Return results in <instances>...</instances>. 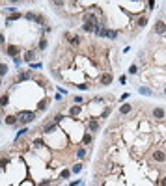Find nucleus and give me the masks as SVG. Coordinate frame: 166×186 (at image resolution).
<instances>
[{
  "label": "nucleus",
  "instance_id": "1",
  "mask_svg": "<svg viewBox=\"0 0 166 186\" xmlns=\"http://www.w3.org/2000/svg\"><path fill=\"white\" fill-rule=\"evenodd\" d=\"M17 119H19V123H23V125H24V123H32L34 119H36V114H34V112H26V110H24V112L17 114Z\"/></svg>",
  "mask_w": 166,
  "mask_h": 186
},
{
  "label": "nucleus",
  "instance_id": "2",
  "mask_svg": "<svg viewBox=\"0 0 166 186\" xmlns=\"http://www.w3.org/2000/svg\"><path fill=\"white\" fill-rule=\"evenodd\" d=\"M112 80H114V77L110 73H103L99 77V84L101 86H110V84H112Z\"/></svg>",
  "mask_w": 166,
  "mask_h": 186
},
{
  "label": "nucleus",
  "instance_id": "3",
  "mask_svg": "<svg viewBox=\"0 0 166 186\" xmlns=\"http://www.w3.org/2000/svg\"><path fill=\"white\" fill-rule=\"evenodd\" d=\"M19 52H21V47L17 45H8V49H6V54L11 58H19Z\"/></svg>",
  "mask_w": 166,
  "mask_h": 186
},
{
  "label": "nucleus",
  "instance_id": "4",
  "mask_svg": "<svg viewBox=\"0 0 166 186\" xmlns=\"http://www.w3.org/2000/svg\"><path fill=\"white\" fill-rule=\"evenodd\" d=\"M151 156H153V160H155V162H159V164H162V162L166 160V153H164V151H161V149H155Z\"/></svg>",
  "mask_w": 166,
  "mask_h": 186
},
{
  "label": "nucleus",
  "instance_id": "5",
  "mask_svg": "<svg viewBox=\"0 0 166 186\" xmlns=\"http://www.w3.org/2000/svg\"><path fill=\"white\" fill-rule=\"evenodd\" d=\"M153 30H155V34H159V36H162V34L166 32V23H164V20H161V19H159L157 23H155V26H153Z\"/></svg>",
  "mask_w": 166,
  "mask_h": 186
},
{
  "label": "nucleus",
  "instance_id": "6",
  "mask_svg": "<svg viewBox=\"0 0 166 186\" xmlns=\"http://www.w3.org/2000/svg\"><path fill=\"white\" fill-rule=\"evenodd\" d=\"M65 37H67V41H69V45H73V47H79L80 41H82L79 36H73V34H65Z\"/></svg>",
  "mask_w": 166,
  "mask_h": 186
},
{
  "label": "nucleus",
  "instance_id": "7",
  "mask_svg": "<svg viewBox=\"0 0 166 186\" xmlns=\"http://www.w3.org/2000/svg\"><path fill=\"white\" fill-rule=\"evenodd\" d=\"M23 60L26 61V63H34V60H36V52H34V50H26V54L23 56Z\"/></svg>",
  "mask_w": 166,
  "mask_h": 186
},
{
  "label": "nucleus",
  "instance_id": "8",
  "mask_svg": "<svg viewBox=\"0 0 166 186\" xmlns=\"http://www.w3.org/2000/svg\"><path fill=\"white\" fill-rule=\"evenodd\" d=\"M153 117H155V119H162V117H166L164 108H153Z\"/></svg>",
  "mask_w": 166,
  "mask_h": 186
},
{
  "label": "nucleus",
  "instance_id": "9",
  "mask_svg": "<svg viewBox=\"0 0 166 186\" xmlns=\"http://www.w3.org/2000/svg\"><path fill=\"white\" fill-rule=\"evenodd\" d=\"M30 78H32L30 71H21L19 77H17V82H24V80H30Z\"/></svg>",
  "mask_w": 166,
  "mask_h": 186
},
{
  "label": "nucleus",
  "instance_id": "10",
  "mask_svg": "<svg viewBox=\"0 0 166 186\" xmlns=\"http://www.w3.org/2000/svg\"><path fill=\"white\" fill-rule=\"evenodd\" d=\"M47 106H49V99H41L39 102H37V112H45V110H47Z\"/></svg>",
  "mask_w": 166,
  "mask_h": 186
},
{
  "label": "nucleus",
  "instance_id": "11",
  "mask_svg": "<svg viewBox=\"0 0 166 186\" xmlns=\"http://www.w3.org/2000/svg\"><path fill=\"white\" fill-rule=\"evenodd\" d=\"M4 121H6V125H10V127H15L19 119H17V115H6V119H4Z\"/></svg>",
  "mask_w": 166,
  "mask_h": 186
},
{
  "label": "nucleus",
  "instance_id": "12",
  "mask_svg": "<svg viewBox=\"0 0 166 186\" xmlns=\"http://www.w3.org/2000/svg\"><path fill=\"white\" fill-rule=\"evenodd\" d=\"M92 142H93V136L90 132H84V136H82V145H92Z\"/></svg>",
  "mask_w": 166,
  "mask_h": 186
},
{
  "label": "nucleus",
  "instance_id": "13",
  "mask_svg": "<svg viewBox=\"0 0 166 186\" xmlns=\"http://www.w3.org/2000/svg\"><path fill=\"white\" fill-rule=\"evenodd\" d=\"M88 128H90V132H97V130H99V121L92 119V121H90V125H88Z\"/></svg>",
  "mask_w": 166,
  "mask_h": 186
},
{
  "label": "nucleus",
  "instance_id": "14",
  "mask_svg": "<svg viewBox=\"0 0 166 186\" xmlns=\"http://www.w3.org/2000/svg\"><path fill=\"white\" fill-rule=\"evenodd\" d=\"M138 93H140V95H146V97H151V95H153V91H151L149 88H146V86H140V88H138Z\"/></svg>",
  "mask_w": 166,
  "mask_h": 186
},
{
  "label": "nucleus",
  "instance_id": "15",
  "mask_svg": "<svg viewBox=\"0 0 166 186\" xmlns=\"http://www.w3.org/2000/svg\"><path fill=\"white\" fill-rule=\"evenodd\" d=\"M17 19H23V13H19V11H15V13H11V15L6 19V23H13V20H17Z\"/></svg>",
  "mask_w": 166,
  "mask_h": 186
},
{
  "label": "nucleus",
  "instance_id": "16",
  "mask_svg": "<svg viewBox=\"0 0 166 186\" xmlns=\"http://www.w3.org/2000/svg\"><path fill=\"white\" fill-rule=\"evenodd\" d=\"M8 102H10V93H4V95H0V108L8 106Z\"/></svg>",
  "mask_w": 166,
  "mask_h": 186
},
{
  "label": "nucleus",
  "instance_id": "17",
  "mask_svg": "<svg viewBox=\"0 0 166 186\" xmlns=\"http://www.w3.org/2000/svg\"><path fill=\"white\" fill-rule=\"evenodd\" d=\"M56 127H58V125H56L54 121H52V123H47V125L43 127V132H45V134H49V132H52V130L56 128Z\"/></svg>",
  "mask_w": 166,
  "mask_h": 186
},
{
  "label": "nucleus",
  "instance_id": "18",
  "mask_svg": "<svg viewBox=\"0 0 166 186\" xmlns=\"http://www.w3.org/2000/svg\"><path fill=\"white\" fill-rule=\"evenodd\" d=\"M82 168H84V164L82 162H79V164H75V166L71 168V173H75V175H79L80 171H82Z\"/></svg>",
  "mask_w": 166,
  "mask_h": 186
},
{
  "label": "nucleus",
  "instance_id": "19",
  "mask_svg": "<svg viewBox=\"0 0 166 186\" xmlns=\"http://www.w3.org/2000/svg\"><path fill=\"white\" fill-rule=\"evenodd\" d=\"M129 112H133V106H131V104H123L120 108V114H123V115H127Z\"/></svg>",
  "mask_w": 166,
  "mask_h": 186
},
{
  "label": "nucleus",
  "instance_id": "20",
  "mask_svg": "<svg viewBox=\"0 0 166 186\" xmlns=\"http://www.w3.org/2000/svg\"><path fill=\"white\" fill-rule=\"evenodd\" d=\"M86 156H88V153H86V149H84V147L77 151V158H79V160H86Z\"/></svg>",
  "mask_w": 166,
  "mask_h": 186
},
{
  "label": "nucleus",
  "instance_id": "21",
  "mask_svg": "<svg viewBox=\"0 0 166 186\" xmlns=\"http://www.w3.org/2000/svg\"><path fill=\"white\" fill-rule=\"evenodd\" d=\"M69 114H71V115H75V117H77V115L80 114V106H79V104L71 106V108H69Z\"/></svg>",
  "mask_w": 166,
  "mask_h": 186
},
{
  "label": "nucleus",
  "instance_id": "22",
  "mask_svg": "<svg viewBox=\"0 0 166 186\" xmlns=\"http://www.w3.org/2000/svg\"><path fill=\"white\" fill-rule=\"evenodd\" d=\"M47 45H49V43H47V39H45V37H41V39H39V43H37V49H39V50H47Z\"/></svg>",
  "mask_w": 166,
  "mask_h": 186
},
{
  "label": "nucleus",
  "instance_id": "23",
  "mask_svg": "<svg viewBox=\"0 0 166 186\" xmlns=\"http://www.w3.org/2000/svg\"><path fill=\"white\" fill-rule=\"evenodd\" d=\"M8 73H10V67L6 63H0V78H2L4 74H8Z\"/></svg>",
  "mask_w": 166,
  "mask_h": 186
},
{
  "label": "nucleus",
  "instance_id": "24",
  "mask_svg": "<svg viewBox=\"0 0 166 186\" xmlns=\"http://www.w3.org/2000/svg\"><path fill=\"white\" fill-rule=\"evenodd\" d=\"M136 24H138V26H140V28H144V26H146V24H148V17H146V15H142L140 19H138V20H136Z\"/></svg>",
  "mask_w": 166,
  "mask_h": 186
},
{
  "label": "nucleus",
  "instance_id": "25",
  "mask_svg": "<svg viewBox=\"0 0 166 186\" xmlns=\"http://www.w3.org/2000/svg\"><path fill=\"white\" fill-rule=\"evenodd\" d=\"M82 32H95V26H93V24L84 23V24H82Z\"/></svg>",
  "mask_w": 166,
  "mask_h": 186
},
{
  "label": "nucleus",
  "instance_id": "26",
  "mask_svg": "<svg viewBox=\"0 0 166 186\" xmlns=\"http://www.w3.org/2000/svg\"><path fill=\"white\" fill-rule=\"evenodd\" d=\"M24 19H26V20H34V23H36L37 15H36V13H34V11H28V13H26V15H24Z\"/></svg>",
  "mask_w": 166,
  "mask_h": 186
},
{
  "label": "nucleus",
  "instance_id": "27",
  "mask_svg": "<svg viewBox=\"0 0 166 186\" xmlns=\"http://www.w3.org/2000/svg\"><path fill=\"white\" fill-rule=\"evenodd\" d=\"M73 102H75V104H82V102H84V97H80V95H75V97H73Z\"/></svg>",
  "mask_w": 166,
  "mask_h": 186
},
{
  "label": "nucleus",
  "instance_id": "28",
  "mask_svg": "<svg viewBox=\"0 0 166 186\" xmlns=\"http://www.w3.org/2000/svg\"><path fill=\"white\" fill-rule=\"evenodd\" d=\"M26 132H28V128H26V127H24V128H21L19 132H17V136H15V140H19V138H21V136H24Z\"/></svg>",
  "mask_w": 166,
  "mask_h": 186
},
{
  "label": "nucleus",
  "instance_id": "29",
  "mask_svg": "<svg viewBox=\"0 0 166 186\" xmlns=\"http://www.w3.org/2000/svg\"><path fill=\"white\" fill-rule=\"evenodd\" d=\"M69 175H71V171H69V169H62V173H60V179H67Z\"/></svg>",
  "mask_w": 166,
  "mask_h": 186
},
{
  "label": "nucleus",
  "instance_id": "30",
  "mask_svg": "<svg viewBox=\"0 0 166 186\" xmlns=\"http://www.w3.org/2000/svg\"><path fill=\"white\" fill-rule=\"evenodd\" d=\"M107 37H110V39H116V37H118V32H116V30H108Z\"/></svg>",
  "mask_w": 166,
  "mask_h": 186
},
{
  "label": "nucleus",
  "instance_id": "31",
  "mask_svg": "<svg viewBox=\"0 0 166 186\" xmlns=\"http://www.w3.org/2000/svg\"><path fill=\"white\" fill-rule=\"evenodd\" d=\"M30 67L34 69V71H37V69H41L43 65H41V61H39V63H37V61H34V63H30Z\"/></svg>",
  "mask_w": 166,
  "mask_h": 186
},
{
  "label": "nucleus",
  "instance_id": "32",
  "mask_svg": "<svg viewBox=\"0 0 166 186\" xmlns=\"http://www.w3.org/2000/svg\"><path fill=\"white\" fill-rule=\"evenodd\" d=\"M138 73V65H131L129 67V74H136Z\"/></svg>",
  "mask_w": 166,
  "mask_h": 186
},
{
  "label": "nucleus",
  "instance_id": "33",
  "mask_svg": "<svg viewBox=\"0 0 166 186\" xmlns=\"http://www.w3.org/2000/svg\"><path fill=\"white\" fill-rule=\"evenodd\" d=\"M34 147H43V140H41V138L34 140Z\"/></svg>",
  "mask_w": 166,
  "mask_h": 186
},
{
  "label": "nucleus",
  "instance_id": "34",
  "mask_svg": "<svg viewBox=\"0 0 166 186\" xmlns=\"http://www.w3.org/2000/svg\"><path fill=\"white\" fill-rule=\"evenodd\" d=\"M45 20H47V19H45L43 15H37V19H36V23H37V24H45Z\"/></svg>",
  "mask_w": 166,
  "mask_h": 186
},
{
  "label": "nucleus",
  "instance_id": "35",
  "mask_svg": "<svg viewBox=\"0 0 166 186\" xmlns=\"http://www.w3.org/2000/svg\"><path fill=\"white\" fill-rule=\"evenodd\" d=\"M52 6H56V8H62V6H65V2H58V0H56V2H51Z\"/></svg>",
  "mask_w": 166,
  "mask_h": 186
},
{
  "label": "nucleus",
  "instance_id": "36",
  "mask_svg": "<svg viewBox=\"0 0 166 186\" xmlns=\"http://www.w3.org/2000/svg\"><path fill=\"white\" fill-rule=\"evenodd\" d=\"M110 112H112V110H110V108H107L105 112H103V115H101V117H108V115H110Z\"/></svg>",
  "mask_w": 166,
  "mask_h": 186
},
{
  "label": "nucleus",
  "instance_id": "37",
  "mask_svg": "<svg viewBox=\"0 0 166 186\" xmlns=\"http://www.w3.org/2000/svg\"><path fill=\"white\" fill-rule=\"evenodd\" d=\"M127 99H129V93H123L121 97H120V101H121V102H123V101H127Z\"/></svg>",
  "mask_w": 166,
  "mask_h": 186
},
{
  "label": "nucleus",
  "instance_id": "38",
  "mask_svg": "<svg viewBox=\"0 0 166 186\" xmlns=\"http://www.w3.org/2000/svg\"><path fill=\"white\" fill-rule=\"evenodd\" d=\"M125 80H127L125 74H123V77H120V84H125Z\"/></svg>",
  "mask_w": 166,
  "mask_h": 186
},
{
  "label": "nucleus",
  "instance_id": "39",
  "mask_svg": "<svg viewBox=\"0 0 166 186\" xmlns=\"http://www.w3.org/2000/svg\"><path fill=\"white\" fill-rule=\"evenodd\" d=\"M80 184V181H73V182H69V186H79Z\"/></svg>",
  "mask_w": 166,
  "mask_h": 186
},
{
  "label": "nucleus",
  "instance_id": "40",
  "mask_svg": "<svg viewBox=\"0 0 166 186\" xmlns=\"http://www.w3.org/2000/svg\"><path fill=\"white\" fill-rule=\"evenodd\" d=\"M79 88H80V89H88L90 86H88V84H79Z\"/></svg>",
  "mask_w": 166,
  "mask_h": 186
},
{
  "label": "nucleus",
  "instance_id": "41",
  "mask_svg": "<svg viewBox=\"0 0 166 186\" xmlns=\"http://www.w3.org/2000/svg\"><path fill=\"white\" fill-rule=\"evenodd\" d=\"M4 45V34H0V47Z\"/></svg>",
  "mask_w": 166,
  "mask_h": 186
},
{
  "label": "nucleus",
  "instance_id": "42",
  "mask_svg": "<svg viewBox=\"0 0 166 186\" xmlns=\"http://www.w3.org/2000/svg\"><path fill=\"white\" fill-rule=\"evenodd\" d=\"M161 186H166V177H162V179H161Z\"/></svg>",
  "mask_w": 166,
  "mask_h": 186
},
{
  "label": "nucleus",
  "instance_id": "43",
  "mask_svg": "<svg viewBox=\"0 0 166 186\" xmlns=\"http://www.w3.org/2000/svg\"><path fill=\"white\" fill-rule=\"evenodd\" d=\"M0 115H2V108H0Z\"/></svg>",
  "mask_w": 166,
  "mask_h": 186
},
{
  "label": "nucleus",
  "instance_id": "44",
  "mask_svg": "<svg viewBox=\"0 0 166 186\" xmlns=\"http://www.w3.org/2000/svg\"><path fill=\"white\" fill-rule=\"evenodd\" d=\"M0 86H2V78H0Z\"/></svg>",
  "mask_w": 166,
  "mask_h": 186
},
{
  "label": "nucleus",
  "instance_id": "45",
  "mask_svg": "<svg viewBox=\"0 0 166 186\" xmlns=\"http://www.w3.org/2000/svg\"><path fill=\"white\" fill-rule=\"evenodd\" d=\"M164 95H166V88H164Z\"/></svg>",
  "mask_w": 166,
  "mask_h": 186
}]
</instances>
